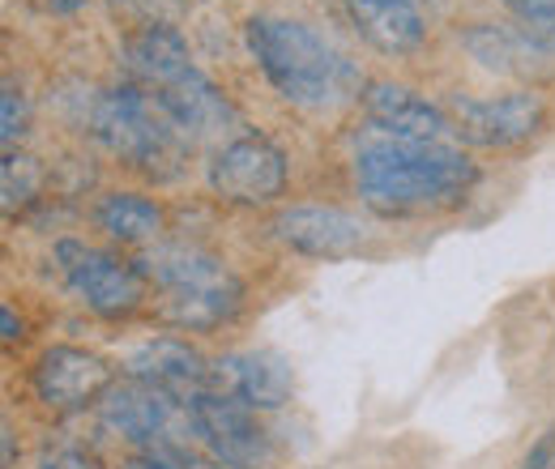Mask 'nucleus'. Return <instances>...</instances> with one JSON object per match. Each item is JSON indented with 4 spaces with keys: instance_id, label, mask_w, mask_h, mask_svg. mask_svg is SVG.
Masks as SVG:
<instances>
[{
    "instance_id": "nucleus-1",
    "label": "nucleus",
    "mask_w": 555,
    "mask_h": 469,
    "mask_svg": "<svg viewBox=\"0 0 555 469\" xmlns=\"http://www.w3.org/2000/svg\"><path fill=\"white\" fill-rule=\"evenodd\" d=\"M479 167L449 141L380 136L354 154V188L380 218H423L466 201Z\"/></svg>"
},
{
    "instance_id": "nucleus-2",
    "label": "nucleus",
    "mask_w": 555,
    "mask_h": 469,
    "mask_svg": "<svg viewBox=\"0 0 555 469\" xmlns=\"http://www.w3.org/2000/svg\"><path fill=\"white\" fill-rule=\"evenodd\" d=\"M244 35L261 73L286 103L334 112L359 94V68L312 26L291 17H253Z\"/></svg>"
},
{
    "instance_id": "nucleus-3",
    "label": "nucleus",
    "mask_w": 555,
    "mask_h": 469,
    "mask_svg": "<svg viewBox=\"0 0 555 469\" xmlns=\"http://www.w3.org/2000/svg\"><path fill=\"white\" fill-rule=\"evenodd\" d=\"M141 277L163 295L158 312L167 325L206 334L244 308V282L222 257H214L202 244H150L138 257Z\"/></svg>"
},
{
    "instance_id": "nucleus-4",
    "label": "nucleus",
    "mask_w": 555,
    "mask_h": 469,
    "mask_svg": "<svg viewBox=\"0 0 555 469\" xmlns=\"http://www.w3.org/2000/svg\"><path fill=\"white\" fill-rule=\"evenodd\" d=\"M90 133L107 154H116L125 167H138L145 175H176L193 145L158 107V99L141 90L138 81H125L94 99Z\"/></svg>"
},
{
    "instance_id": "nucleus-5",
    "label": "nucleus",
    "mask_w": 555,
    "mask_h": 469,
    "mask_svg": "<svg viewBox=\"0 0 555 469\" xmlns=\"http://www.w3.org/2000/svg\"><path fill=\"white\" fill-rule=\"evenodd\" d=\"M99 422L133 444L138 453H163V448H189L193 435H197V422H193V409L184 398L176 393H163L154 385H120V389H107V398L99 402Z\"/></svg>"
},
{
    "instance_id": "nucleus-6",
    "label": "nucleus",
    "mask_w": 555,
    "mask_h": 469,
    "mask_svg": "<svg viewBox=\"0 0 555 469\" xmlns=\"http://www.w3.org/2000/svg\"><path fill=\"white\" fill-rule=\"evenodd\" d=\"M65 282L77 295L81 308H90L103 321H129L145 299V277L138 261H125L120 252H103V248H86V244H61L56 248Z\"/></svg>"
},
{
    "instance_id": "nucleus-7",
    "label": "nucleus",
    "mask_w": 555,
    "mask_h": 469,
    "mask_svg": "<svg viewBox=\"0 0 555 469\" xmlns=\"http://www.w3.org/2000/svg\"><path fill=\"white\" fill-rule=\"evenodd\" d=\"M197 422V440L206 444L209 461H218L222 469H266L274 457L270 431L261 427L257 409L231 402L214 389H202L193 398H184Z\"/></svg>"
},
{
    "instance_id": "nucleus-8",
    "label": "nucleus",
    "mask_w": 555,
    "mask_h": 469,
    "mask_svg": "<svg viewBox=\"0 0 555 469\" xmlns=\"http://www.w3.org/2000/svg\"><path fill=\"white\" fill-rule=\"evenodd\" d=\"M209 188L227 205H270L286 193V154L270 136H231L209 158Z\"/></svg>"
},
{
    "instance_id": "nucleus-9",
    "label": "nucleus",
    "mask_w": 555,
    "mask_h": 469,
    "mask_svg": "<svg viewBox=\"0 0 555 469\" xmlns=\"http://www.w3.org/2000/svg\"><path fill=\"white\" fill-rule=\"evenodd\" d=\"M547 125V103L539 94H500V99H457L453 129L479 149L521 145Z\"/></svg>"
},
{
    "instance_id": "nucleus-10",
    "label": "nucleus",
    "mask_w": 555,
    "mask_h": 469,
    "mask_svg": "<svg viewBox=\"0 0 555 469\" xmlns=\"http://www.w3.org/2000/svg\"><path fill=\"white\" fill-rule=\"evenodd\" d=\"M107 389H112V363L103 354H94V350L52 346L35 363V398L48 409H56V414L86 409L99 398H107Z\"/></svg>"
},
{
    "instance_id": "nucleus-11",
    "label": "nucleus",
    "mask_w": 555,
    "mask_h": 469,
    "mask_svg": "<svg viewBox=\"0 0 555 469\" xmlns=\"http://www.w3.org/2000/svg\"><path fill=\"white\" fill-rule=\"evenodd\" d=\"M274 235L299 257L347 261L367 244V226L334 205H291L274 218Z\"/></svg>"
},
{
    "instance_id": "nucleus-12",
    "label": "nucleus",
    "mask_w": 555,
    "mask_h": 469,
    "mask_svg": "<svg viewBox=\"0 0 555 469\" xmlns=\"http://www.w3.org/2000/svg\"><path fill=\"white\" fill-rule=\"evenodd\" d=\"M209 389L257 414L278 409L291 402V367L270 350H231L209 363Z\"/></svg>"
},
{
    "instance_id": "nucleus-13",
    "label": "nucleus",
    "mask_w": 555,
    "mask_h": 469,
    "mask_svg": "<svg viewBox=\"0 0 555 469\" xmlns=\"http://www.w3.org/2000/svg\"><path fill=\"white\" fill-rule=\"evenodd\" d=\"M359 103H363V116L385 136H402V141H449V136H457L453 116H444L436 103H427L411 86L367 81Z\"/></svg>"
},
{
    "instance_id": "nucleus-14",
    "label": "nucleus",
    "mask_w": 555,
    "mask_h": 469,
    "mask_svg": "<svg viewBox=\"0 0 555 469\" xmlns=\"http://www.w3.org/2000/svg\"><path fill=\"white\" fill-rule=\"evenodd\" d=\"M120 372L138 385H154L163 393H176V398H193L209 389V359L189 346L184 337H150L133 346L120 363Z\"/></svg>"
},
{
    "instance_id": "nucleus-15",
    "label": "nucleus",
    "mask_w": 555,
    "mask_h": 469,
    "mask_svg": "<svg viewBox=\"0 0 555 469\" xmlns=\"http://www.w3.org/2000/svg\"><path fill=\"white\" fill-rule=\"evenodd\" d=\"M158 99V107L176 120V129L197 141V136H218L227 129H235V107L231 99L209 81L202 68H184L171 81H163L158 90H150Z\"/></svg>"
},
{
    "instance_id": "nucleus-16",
    "label": "nucleus",
    "mask_w": 555,
    "mask_h": 469,
    "mask_svg": "<svg viewBox=\"0 0 555 469\" xmlns=\"http://www.w3.org/2000/svg\"><path fill=\"white\" fill-rule=\"evenodd\" d=\"M359 35L385 56H411L427 39V17L418 0H347Z\"/></svg>"
},
{
    "instance_id": "nucleus-17",
    "label": "nucleus",
    "mask_w": 555,
    "mask_h": 469,
    "mask_svg": "<svg viewBox=\"0 0 555 469\" xmlns=\"http://www.w3.org/2000/svg\"><path fill=\"white\" fill-rule=\"evenodd\" d=\"M94 222L107 239L141 248V244H158L167 213H163V205L141 197V193H107L94 205Z\"/></svg>"
},
{
    "instance_id": "nucleus-18",
    "label": "nucleus",
    "mask_w": 555,
    "mask_h": 469,
    "mask_svg": "<svg viewBox=\"0 0 555 469\" xmlns=\"http://www.w3.org/2000/svg\"><path fill=\"white\" fill-rule=\"evenodd\" d=\"M466 48L475 61H483L487 68H500V73H526L530 56H552L530 30L526 35H513L504 26H475L466 35Z\"/></svg>"
},
{
    "instance_id": "nucleus-19",
    "label": "nucleus",
    "mask_w": 555,
    "mask_h": 469,
    "mask_svg": "<svg viewBox=\"0 0 555 469\" xmlns=\"http://www.w3.org/2000/svg\"><path fill=\"white\" fill-rule=\"evenodd\" d=\"M48 184V167L26 154V149H4L0 158V201H4V213L30 205Z\"/></svg>"
},
{
    "instance_id": "nucleus-20",
    "label": "nucleus",
    "mask_w": 555,
    "mask_h": 469,
    "mask_svg": "<svg viewBox=\"0 0 555 469\" xmlns=\"http://www.w3.org/2000/svg\"><path fill=\"white\" fill-rule=\"evenodd\" d=\"M26 129H30V103L13 81H4V94H0V141H4V149H13L26 136Z\"/></svg>"
},
{
    "instance_id": "nucleus-21",
    "label": "nucleus",
    "mask_w": 555,
    "mask_h": 469,
    "mask_svg": "<svg viewBox=\"0 0 555 469\" xmlns=\"http://www.w3.org/2000/svg\"><path fill=\"white\" fill-rule=\"evenodd\" d=\"M125 469H222V466L197 457L193 448H163V453H138Z\"/></svg>"
},
{
    "instance_id": "nucleus-22",
    "label": "nucleus",
    "mask_w": 555,
    "mask_h": 469,
    "mask_svg": "<svg viewBox=\"0 0 555 469\" xmlns=\"http://www.w3.org/2000/svg\"><path fill=\"white\" fill-rule=\"evenodd\" d=\"M526 26H539V22H552L555 17V0H504Z\"/></svg>"
},
{
    "instance_id": "nucleus-23",
    "label": "nucleus",
    "mask_w": 555,
    "mask_h": 469,
    "mask_svg": "<svg viewBox=\"0 0 555 469\" xmlns=\"http://www.w3.org/2000/svg\"><path fill=\"white\" fill-rule=\"evenodd\" d=\"M39 469H99V461L90 453H77V448H61V453H48Z\"/></svg>"
},
{
    "instance_id": "nucleus-24",
    "label": "nucleus",
    "mask_w": 555,
    "mask_h": 469,
    "mask_svg": "<svg viewBox=\"0 0 555 469\" xmlns=\"http://www.w3.org/2000/svg\"><path fill=\"white\" fill-rule=\"evenodd\" d=\"M555 461V431H547L539 444H534V453L526 457V466L521 469H547Z\"/></svg>"
},
{
    "instance_id": "nucleus-25",
    "label": "nucleus",
    "mask_w": 555,
    "mask_h": 469,
    "mask_svg": "<svg viewBox=\"0 0 555 469\" xmlns=\"http://www.w3.org/2000/svg\"><path fill=\"white\" fill-rule=\"evenodd\" d=\"M0 329H4V341H17V337H22V321L13 316V308H9V303L0 308Z\"/></svg>"
},
{
    "instance_id": "nucleus-26",
    "label": "nucleus",
    "mask_w": 555,
    "mask_h": 469,
    "mask_svg": "<svg viewBox=\"0 0 555 469\" xmlns=\"http://www.w3.org/2000/svg\"><path fill=\"white\" fill-rule=\"evenodd\" d=\"M526 30H530V35H534V39H539V43L555 56V17L552 22H539V26H526Z\"/></svg>"
},
{
    "instance_id": "nucleus-27",
    "label": "nucleus",
    "mask_w": 555,
    "mask_h": 469,
    "mask_svg": "<svg viewBox=\"0 0 555 469\" xmlns=\"http://www.w3.org/2000/svg\"><path fill=\"white\" fill-rule=\"evenodd\" d=\"M48 9L65 17V13H77V9H86V0H48Z\"/></svg>"
},
{
    "instance_id": "nucleus-28",
    "label": "nucleus",
    "mask_w": 555,
    "mask_h": 469,
    "mask_svg": "<svg viewBox=\"0 0 555 469\" xmlns=\"http://www.w3.org/2000/svg\"><path fill=\"white\" fill-rule=\"evenodd\" d=\"M0 444H4V469H9L13 466V431H9V427L0 431Z\"/></svg>"
},
{
    "instance_id": "nucleus-29",
    "label": "nucleus",
    "mask_w": 555,
    "mask_h": 469,
    "mask_svg": "<svg viewBox=\"0 0 555 469\" xmlns=\"http://www.w3.org/2000/svg\"><path fill=\"white\" fill-rule=\"evenodd\" d=\"M116 4H125V0H116Z\"/></svg>"
}]
</instances>
